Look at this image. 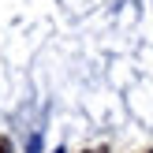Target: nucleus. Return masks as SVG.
<instances>
[{
    "instance_id": "1",
    "label": "nucleus",
    "mask_w": 153,
    "mask_h": 153,
    "mask_svg": "<svg viewBox=\"0 0 153 153\" xmlns=\"http://www.w3.org/2000/svg\"><path fill=\"white\" fill-rule=\"evenodd\" d=\"M0 153H11V146H7V138H0Z\"/></svg>"
},
{
    "instance_id": "2",
    "label": "nucleus",
    "mask_w": 153,
    "mask_h": 153,
    "mask_svg": "<svg viewBox=\"0 0 153 153\" xmlns=\"http://www.w3.org/2000/svg\"><path fill=\"white\" fill-rule=\"evenodd\" d=\"M56 153H64V149H56Z\"/></svg>"
}]
</instances>
